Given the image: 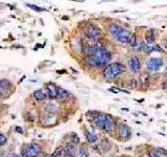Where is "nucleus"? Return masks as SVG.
I'll return each mask as SVG.
<instances>
[{
	"label": "nucleus",
	"mask_w": 167,
	"mask_h": 157,
	"mask_svg": "<svg viewBox=\"0 0 167 157\" xmlns=\"http://www.w3.org/2000/svg\"><path fill=\"white\" fill-rule=\"evenodd\" d=\"M111 60V52L108 51L104 47L94 46L90 47V51L87 57V63L92 67H99L104 65Z\"/></svg>",
	"instance_id": "obj_1"
},
{
	"label": "nucleus",
	"mask_w": 167,
	"mask_h": 157,
	"mask_svg": "<svg viewBox=\"0 0 167 157\" xmlns=\"http://www.w3.org/2000/svg\"><path fill=\"white\" fill-rule=\"evenodd\" d=\"M94 124L97 128L101 129L104 132H110L115 126V120L110 114H98L94 118Z\"/></svg>",
	"instance_id": "obj_2"
},
{
	"label": "nucleus",
	"mask_w": 167,
	"mask_h": 157,
	"mask_svg": "<svg viewBox=\"0 0 167 157\" xmlns=\"http://www.w3.org/2000/svg\"><path fill=\"white\" fill-rule=\"evenodd\" d=\"M124 71H125V66L123 65L122 63L116 62L110 64V65H108L107 67L104 68V76L108 80H113V78H115L119 74L123 73Z\"/></svg>",
	"instance_id": "obj_3"
},
{
	"label": "nucleus",
	"mask_w": 167,
	"mask_h": 157,
	"mask_svg": "<svg viewBox=\"0 0 167 157\" xmlns=\"http://www.w3.org/2000/svg\"><path fill=\"white\" fill-rule=\"evenodd\" d=\"M42 152V147L39 144H31L21 151L22 157H37Z\"/></svg>",
	"instance_id": "obj_4"
},
{
	"label": "nucleus",
	"mask_w": 167,
	"mask_h": 157,
	"mask_svg": "<svg viewBox=\"0 0 167 157\" xmlns=\"http://www.w3.org/2000/svg\"><path fill=\"white\" fill-rule=\"evenodd\" d=\"M85 34L88 38L92 40H98L101 38V31L95 25H92V24L87 26L86 29H85Z\"/></svg>",
	"instance_id": "obj_5"
},
{
	"label": "nucleus",
	"mask_w": 167,
	"mask_h": 157,
	"mask_svg": "<svg viewBox=\"0 0 167 157\" xmlns=\"http://www.w3.org/2000/svg\"><path fill=\"white\" fill-rule=\"evenodd\" d=\"M163 65V60L161 58H150L146 62V67L148 70L157 71L159 70V68Z\"/></svg>",
	"instance_id": "obj_6"
},
{
	"label": "nucleus",
	"mask_w": 167,
	"mask_h": 157,
	"mask_svg": "<svg viewBox=\"0 0 167 157\" xmlns=\"http://www.w3.org/2000/svg\"><path fill=\"white\" fill-rule=\"evenodd\" d=\"M130 33L128 29H124V28L121 29V31L115 36V39L117 40L118 42H120V43H123V44L128 43V42H130Z\"/></svg>",
	"instance_id": "obj_7"
},
{
	"label": "nucleus",
	"mask_w": 167,
	"mask_h": 157,
	"mask_svg": "<svg viewBox=\"0 0 167 157\" xmlns=\"http://www.w3.org/2000/svg\"><path fill=\"white\" fill-rule=\"evenodd\" d=\"M130 129L128 125L125 124H121L118 128V135H119L120 139H123V140H126V139L130 138Z\"/></svg>",
	"instance_id": "obj_8"
},
{
	"label": "nucleus",
	"mask_w": 167,
	"mask_h": 157,
	"mask_svg": "<svg viewBox=\"0 0 167 157\" xmlns=\"http://www.w3.org/2000/svg\"><path fill=\"white\" fill-rule=\"evenodd\" d=\"M130 67L132 69L133 72H138L140 70V67H141V64H140V60H139L138 58L134 56L132 57V59L130 60Z\"/></svg>",
	"instance_id": "obj_9"
},
{
	"label": "nucleus",
	"mask_w": 167,
	"mask_h": 157,
	"mask_svg": "<svg viewBox=\"0 0 167 157\" xmlns=\"http://www.w3.org/2000/svg\"><path fill=\"white\" fill-rule=\"evenodd\" d=\"M47 94L50 99H57V87L55 84L49 83L47 85Z\"/></svg>",
	"instance_id": "obj_10"
},
{
	"label": "nucleus",
	"mask_w": 167,
	"mask_h": 157,
	"mask_svg": "<svg viewBox=\"0 0 167 157\" xmlns=\"http://www.w3.org/2000/svg\"><path fill=\"white\" fill-rule=\"evenodd\" d=\"M68 97H69V93H68V91L66 89L57 87V99H60L61 102L66 101V99H68Z\"/></svg>",
	"instance_id": "obj_11"
},
{
	"label": "nucleus",
	"mask_w": 167,
	"mask_h": 157,
	"mask_svg": "<svg viewBox=\"0 0 167 157\" xmlns=\"http://www.w3.org/2000/svg\"><path fill=\"white\" fill-rule=\"evenodd\" d=\"M121 29H122V27H120V26L116 23L110 24V26H109V31L111 33V35H112L113 37L116 36V35H117Z\"/></svg>",
	"instance_id": "obj_12"
},
{
	"label": "nucleus",
	"mask_w": 167,
	"mask_h": 157,
	"mask_svg": "<svg viewBox=\"0 0 167 157\" xmlns=\"http://www.w3.org/2000/svg\"><path fill=\"white\" fill-rule=\"evenodd\" d=\"M145 41L146 44L150 45L151 43H154L155 41V31L154 29H149L145 35Z\"/></svg>",
	"instance_id": "obj_13"
},
{
	"label": "nucleus",
	"mask_w": 167,
	"mask_h": 157,
	"mask_svg": "<svg viewBox=\"0 0 167 157\" xmlns=\"http://www.w3.org/2000/svg\"><path fill=\"white\" fill-rule=\"evenodd\" d=\"M34 97L37 99V101H44L46 99V93H45L43 90H36L34 92Z\"/></svg>",
	"instance_id": "obj_14"
},
{
	"label": "nucleus",
	"mask_w": 167,
	"mask_h": 157,
	"mask_svg": "<svg viewBox=\"0 0 167 157\" xmlns=\"http://www.w3.org/2000/svg\"><path fill=\"white\" fill-rule=\"evenodd\" d=\"M141 50H143L145 53L149 55V53L154 51V46H150V45L146 44V43H141Z\"/></svg>",
	"instance_id": "obj_15"
},
{
	"label": "nucleus",
	"mask_w": 167,
	"mask_h": 157,
	"mask_svg": "<svg viewBox=\"0 0 167 157\" xmlns=\"http://www.w3.org/2000/svg\"><path fill=\"white\" fill-rule=\"evenodd\" d=\"M47 109L49 110V112L51 113H55L59 111V109H60V107L57 106V104H55V103H49V104H47Z\"/></svg>",
	"instance_id": "obj_16"
},
{
	"label": "nucleus",
	"mask_w": 167,
	"mask_h": 157,
	"mask_svg": "<svg viewBox=\"0 0 167 157\" xmlns=\"http://www.w3.org/2000/svg\"><path fill=\"white\" fill-rule=\"evenodd\" d=\"M10 87H12V83L8 80H1L0 81V90L1 89L6 90V89H10Z\"/></svg>",
	"instance_id": "obj_17"
},
{
	"label": "nucleus",
	"mask_w": 167,
	"mask_h": 157,
	"mask_svg": "<svg viewBox=\"0 0 167 157\" xmlns=\"http://www.w3.org/2000/svg\"><path fill=\"white\" fill-rule=\"evenodd\" d=\"M99 148L101 149L102 153H104V152H108L110 149H111V144H110V142H109L108 140H102V142L100 144Z\"/></svg>",
	"instance_id": "obj_18"
},
{
	"label": "nucleus",
	"mask_w": 167,
	"mask_h": 157,
	"mask_svg": "<svg viewBox=\"0 0 167 157\" xmlns=\"http://www.w3.org/2000/svg\"><path fill=\"white\" fill-rule=\"evenodd\" d=\"M86 138H87V140L90 142V144H94V142H96L97 139H98L95 134L90 133V132H87V133H86Z\"/></svg>",
	"instance_id": "obj_19"
},
{
	"label": "nucleus",
	"mask_w": 167,
	"mask_h": 157,
	"mask_svg": "<svg viewBox=\"0 0 167 157\" xmlns=\"http://www.w3.org/2000/svg\"><path fill=\"white\" fill-rule=\"evenodd\" d=\"M63 151H64V148H63L62 146L60 147H57V149L53 151V153H52L51 157H60L61 155L63 154Z\"/></svg>",
	"instance_id": "obj_20"
},
{
	"label": "nucleus",
	"mask_w": 167,
	"mask_h": 157,
	"mask_svg": "<svg viewBox=\"0 0 167 157\" xmlns=\"http://www.w3.org/2000/svg\"><path fill=\"white\" fill-rule=\"evenodd\" d=\"M130 44V46L133 47V48H136V46H138V42H137V38H136V35L133 34L130 35V42H128Z\"/></svg>",
	"instance_id": "obj_21"
},
{
	"label": "nucleus",
	"mask_w": 167,
	"mask_h": 157,
	"mask_svg": "<svg viewBox=\"0 0 167 157\" xmlns=\"http://www.w3.org/2000/svg\"><path fill=\"white\" fill-rule=\"evenodd\" d=\"M64 150H65L66 153H73V151L75 150V144L69 142V144H66V147L64 148Z\"/></svg>",
	"instance_id": "obj_22"
},
{
	"label": "nucleus",
	"mask_w": 167,
	"mask_h": 157,
	"mask_svg": "<svg viewBox=\"0 0 167 157\" xmlns=\"http://www.w3.org/2000/svg\"><path fill=\"white\" fill-rule=\"evenodd\" d=\"M149 157H162V154L159 149H151L149 151Z\"/></svg>",
	"instance_id": "obj_23"
},
{
	"label": "nucleus",
	"mask_w": 167,
	"mask_h": 157,
	"mask_svg": "<svg viewBox=\"0 0 167 157\" xmlns=\"http://www.w3.org/2000/svg\"><path fill=\"white\" fill-rule=\"evenodd\" d=\"M147 81H148V74H147V72H143V73H141V76H140V82L141 84H145L147 83Z\"/></svg>",
	"instance_id": "obj_24"
},
{
	"label": "nucleus",
	"mask_w": 167,
	"mask_h": 157,
	"mask_svg": "<svg viewBox=\"0 0 167 157\" xmlns=\"http://www.w3.org/2000/svg\"><path fill=\"white\" fill-rule=\"evenodd\" d=\"M136 86H137V82H136V80L135 78H130L128 83V88L134 89V88H136Z\"/></svg>",
	"instance_id": "obj_25"
},
{
	"label": "nucleus",
	"mask_w": 167,
	"mask_h": 157,
	"mask_svg": "<svg viewBox=\"0 0 167 157\" xmlns=\"http://www.w3.org/2000/svg\"><path fill=\"white\" fill-rule=\"evenodd\" d=\"M27 6L28 8H30L31 10H37V12H43V10H46L45 8H40V6H37V5H32V4H29V3H27Z\"/></svg>",
	"instance_id": "obj_26"
},
{
	"label": "nucleus",
	"mask_w": 167,
	"mask_h": 157,
	"mask_svg": "<svg viewBox=\"0 0 167 157\" xmlns=\"http://www.w3.org/2000/svg\"><path fill=\"white\" fill-rule=\"evenodd\" d=\"M6 144V137L2 133H0V147L4 146Z\"/></svg>",
	"instance_id": "obj_27"
},
{
	"label": "nucleus",
	"mask_w": 167,
	"mask_h": 157,
	"mask_svg": "<svg viewBox=\"0 0 167 157\" xmlns=\"http://www.w3.org/2000/svg\"><path fill=\"white\" fill-rule=\"evenodd\" d=\"M78 157H88V153L85 149H81L78 151Z\"/></svg>",
	"instance_id": "obj_28"
},
{
	"label": "nucleus",
	"mask_w": 167,
	"mask_h": 157,
	"mask_svg": "<svg viewBox=\"0 0 167 157\" xmlns=\"http://www.w3.org/2000/svg\"><path fill=\"white\" fill-rule=\"evenodd\" d=\"M70 142L73 144H77L78 142H79V138H78L77 135H73V137L70 139Z\"/></svg>",
	"instance_id": "obj_29"
},
{
	"label": "nucleus",
	"mask_w": 167,
	"mask_h": 157,
	"mask_svg": "<svg viewBox=\"0 0 167 157\" xmlns=\"http://www.w3.org/2000/svg\"><path fill=\"white\" fill-rule=\"evenodd\" d=\"M8 157H22V156H20V155H18V154H16V153H10V154L8 155Z\"/></svg>",
	"instance_id": "obj_30"
},
{
	"label": "nucleus",
	"mask_w": 167,
	"mask_h": 157,
	"mask_svg": "<svg viewBox=\"0 0 167 157\" xmlns=\"http://www.w3.org/2000/svg\"><path fill=\"white\" fill-rule=\"evenodd\" d=\"M64 157H75V156L73 155V153H65Z\"/></svg>",
	"instance_id": "obj_31"
},
{
	"label": "nucleus",
	"mask_w": 167,
	"mask_h": 157,
	"mask_svg": "<svg viewBox=\"0 0 167 157\" xmlns=\"http://www.w3.org/2000/svg\"><path fill=\"white\" fill-rule=\"evenodd\" d=\"M154 50H157V51H162V49L159 47V45H156V46H154Z\"/></svg>",
	"instance_id": "obj_32"
},
{
	"label": "nucleus",
	"mask_w": 167,
	"mask_h": 157,
	"mask_svg": "<svg viewBox=\"0 0 167 157\" xmlns=\"http://www.w3.org/2000/svg\"><path fill=\"white\" fill-rule=\"evenodd\" d=\"M16 131H17V132H19V133H23V131H22V129L19 128V127H16Z\"/></svg>",
	"instance_id": "obj_33"
},
{
	"label": "nucleus",
	"mask_w": 167,
	"mask_h": 157,
	"mask_svg": "<svg viewBox=\"0 0 167 157\" xmlns=\"http://www.w3.org/2000/svg\"><path fill=\"white\" fill-rule=\"evenodd\" d=\"M163 88H164V89H167V82H165V83L163 84Z\"/></svg>",
	"instance_id": "obj_34"
},
{
	"label": "nucleus",
	"mask_w": 167,
	"mask_h": 157,
	"mask_svg": "<svg viewBox=\"0 0 167 157\" xmlns=\"http://www.w3.org/2000/svg\"><path fill=\"white\" fill-rule=\"evenodd\" d=\"M2 95H3L2 92H1V90H0V97H2Z\"/></svg>",
	"instance_id": "obj_35"
},
{
	"label": "nucleus",
	"mask_w": 167,
	"mask_h": 157,
	"mask_svg": "<svg viewBox=\"0 0 167 157\" xmlns=\"http://www.w3.org/2000/svg\"><path fill=\"white\" fill-rule=\"evenodd\" d=\"M165 47H166V48H167V40H166V41H165Z\"/></svg>",
	"instance_id": "obj_36"
},
{
	"label": "nucleus",
	"mask_w": 167,
	"mask_h": 157,
	"mask_svg": "<svg viewBox=\"0 0 167 157\" xmlns=\"http://www.w3.org/2000/svg\"><path fill=\"white\" fill-rule=\"evenodd\" d=\"M44 157H51V155H45Z\"/></svg>",
	"instance_id": "obj_37"
},
{
	"label": "nucleus",
	"mask_w": 167,
	"mask_h": 157,
	"mask_svg": "<svg viewBox=\"0 0 167 157\" xmlns=\"http://www.w3.org/2000/svg\"><path fill=\"white\" fill-rule=\"evenodd\" d=\"M0 157H3V155H2V153H0Z\"/></svg>",
	"instance_id": "obj_38"
},
{
	"label": "nucleus",
	"mask_w": 167,
	"mask_h": 157,
	"mask_svg": "<svg viewBox=\"0 0 167 157\" xmlns=\"http://www.w3.org/2000/svg\"><path fill=\"white\" fill-rule=\"evenodd\" d=\"M165 74H166V76H167V68H166V71H165Z\"/></svg>",
	"instance_id": "obj_39"
},
{
	"label": "nucleus",
	"mask_w": 167,
	"mask_h": 157,
	"mask_svg": "<svg viewBox=\"0 0 167 157\" xmlns=\"http://www.w3.org/2000/svg\"><path fill=\"white\" fill-rule=\"evenodd\" d=\"M163 156H164V155H163ZM164 157H167V155H165V156Z\"/></svg>",
	"instance_id": "obj_40"
}]
</instances>
